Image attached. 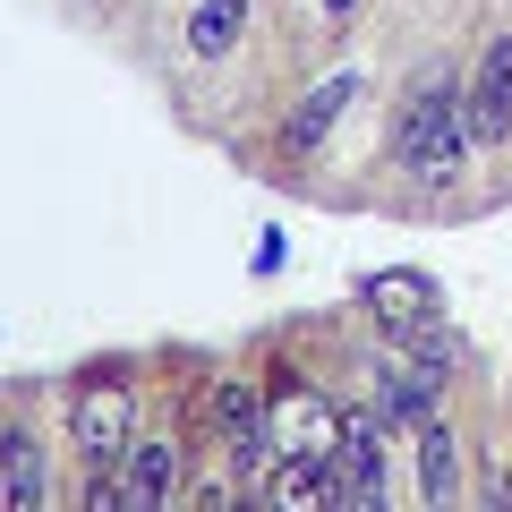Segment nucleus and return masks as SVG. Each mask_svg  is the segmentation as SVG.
<instances>
[{
  "label": "nucleus",
  "instance_id": "obj_7",
  "mask_svg": "<svg viewBox=\"0 0 512 512\" xmlns=\"http://www.w3.org/2000/svg\"><path fill=\"white\" fill-rule=\"evenodd\" d=\"M214 410H222V436H231V461L239 470H265V461H274V419L256 410V393L248 384H222Z\"/></svg>",
  "mask_w": 512,
  "mask_h": 512
},
{
  "label": "nucleus",
  "instance_id": "obj_8",
  "mask_svg": "<svg viewBox=\"0 0 512 512\" xmlns=\"http://www.w3.org/2000/svg\"><path fill=\"white\" fill-rule=\"evenodd\" d=\"M384 419H402V427H427L436 419V367H384Z\"/></svg>",
  "mask_w": 512,
  "mask_h": 512
},
{
  "label": "nucleus",
  "instance_id": "obj_10",
  "mask_svg": "<svg viewBox=\"0 0 512 512\" xmlns=\"http://www.w3.org/2000/svg\"><path fill=\"white\" fill-rule=\"evenodd\" d=\"M248 26V0H197V18H188V52L197 60H222Z\"/></svg>",
  "mask_w": 512,
  "mask_h": 512
},
{
  "label": "nucleus",
  "instance_id": "obj_3",
  "mask_svg": "<svg viewBox=\"0 0 512 512\" xmlns=\"http://www.w3.org/2000/svg\"><path fill=\"white\" fill-rule=\"evenodd\" d=\"M461 128H470V146H504L512 137V35H495L478 77L461 86Z\"/></svg>",
  "mask_w": 512,
  "mask_h": 512
},
{
  "label": "nucleus",
  "instance_id": "obj_6",
  "mask_svg": "<svg viewBox=\"0 0 512 512\" xmlns=\"http://www.w3.org/2000/svg\"><path fill=\"white\" fill-rule=\"evenodd\" d=\"M367 308H376V325L393 342H427V325H436V291L419 274H376L367 282Z\"/></svg>",
  "mask_w": 512,
  "mask_h": 512
},
{
  "label": "nucleus",
  "instance_id": "obj_2",
  "mask_svg": "<svg viewBox=\"0 0 512 512\" xmlns=\"http://www.w3.org/2000/svg\"><path fill=\"white\" fill-rule=\"evenodd\" d=\"M69 444H77V461H86V470H111V461L137 444V393H128L120 376L86 384V393H77V410H69Z\"/></svg>",
  "mask_w": 512,
  "mask_h": 512
},
{
  "label": "nucleus",
  "instance_id": "obj_13",
  "mask_svg": "<svg viewBox=\"0 0 512 512\" xmlns=\"http://www.w3.org/2000/svg\"><path fill=\"white\" fill-rule=\"evenodd\" d=\"M325 9H333V18H350V9H359V0H325Z\"/></svg>",
  "mask_w": 512,
  "mask_h": 512
},
{
  "label": "nucleus",
  "instance_id": "obj_1",
  "mask_svg": "<svg viewBox=\"0 0 512 512\" xmlns=\"http://www.w3.org/2000/svg\"><path fill=\"white\" fill-rule=\"evenodd\" d=\"M461 146H470V128H461V86L453 77H419L410 103L393 111V163L419 171V180H453Z\"/></svg>",
  "mask_w": 512,
  "mask_h": 512
},
{
  "label": "nucleus",
  "instance_id": "obj_5",
  "mask_svg": "<svg viewBox=\"0 0 512 512\" xmlns=\"http://www.w3.org/2000/svg\"><path fill=\"white\" fill-rule=\"evenodd\" d=\"M111 478H120V504H163L171 487H180V444H163V436H137L120 461H111Z\"/></svg>",
  "mask_w": 512,
  "mask_h": 512
},
{
  "label": "nucleus",
  "instance_id": "obj_4",
  "mask_svg": "<svg viewBox=\"0 0 512 512\" xmlns=\"http://www.w3.org/2000/svg\"><path fill=\"white\" fill-rule=\"evenodd\" d=\"M274 453H308V461L342 453V410H333L316 384H282V402H274Z\"/></svg>",
  "mask_w": 512,
  "mask_h": 512
},
{
  "label": "nucleus",
  "instance_id": "obj_9",
  "mask_svg": "<svg viewBox=\"0 0 512 512\" xmlns=\"http://www.w3.org/2000/svg\"><path fill=\"white\" fill-rule=\"evenodd\" d=\"M350 94H359V77H325V86H316L308 103H299V120L282 128V146H291V154H308L316 137H325V128L342 120V103H350Z\"/></svg>",
  "mask_w": 512,
  "mask_h": 512
},
{
  "label": "nucleus",
  "instance_id": "obj_11",
  "mask_svg": "<svg viewBox=\"0 0 512 512\" xmlns=\"http://www.w3.org/2000/svg\"><path fill=\"white\" fill-rule=\"evenodd\" d=\"M419 487H427V504H444V495H453V436H444L436 419L419 427Z\"/></svg>",
  "mask_w": 512,
  "mask_h": 512
},
{
  "label": "nucleus",
  "instance_id": "obj_12",
  "mask_svg": "<svg viewBox=\"0 0 512 512\" xmlns=\"http://www.w3.org/2000/svg\"><path fill=\"white\" fill-rule=\"evenodd\" d=\"M0 453H9V504H43V461H35V444L26 436H0Z\"/></svg>",
  "mask_w": 512,
  "mask_h": 512
}]
</instances>
